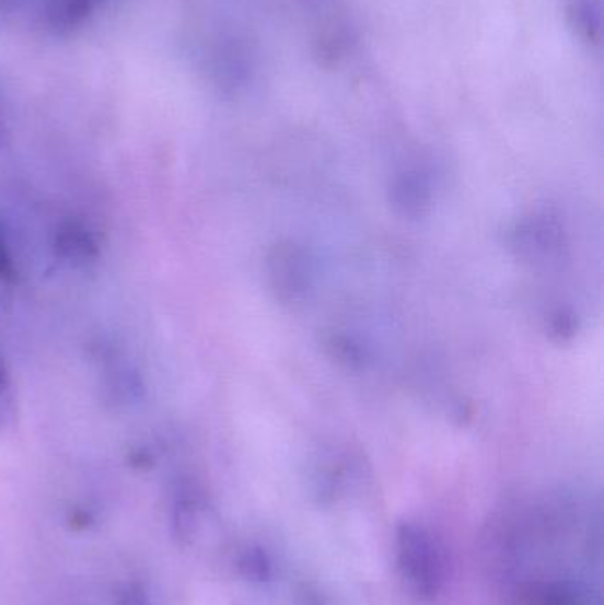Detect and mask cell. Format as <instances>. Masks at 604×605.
Instances as JSON below:
<instances>
[{
  "label": "cell",
  "mask_w": 604,
  "mask_h": 605,
  "mask_svg": "<svg viewBox=\"0 0 604 605\" xmlns=\"http://www.w3.org/2000/svg\"><path fill=\"white\" fill-rule=\"evenodd\" d=\"M103 0H48L47 22L56 33H71L84 25Z\"/></svg>",
  "instance_id": "obj_3"
},
{
  "label": "cell",
  "mask_w": 604,
  "mask_h": 605,
  "mask_svg": "<svg viewBox=\"0 0 604 605\" xmlns=\"http://www.w3.org/2000/svg\"><path fill=\"white\" fill-rule=\"evenodd\" d=\"M237 570L247 581L266 584L274 578V561L260 546H251L237 558Z\"/></svg>",
  "instance_id": "obj_4"
},
{
  "label": "cell",
  "mask_w": 604,
  "mask_h": 605,
  "mask_svg": "<svg viewBox=\"0 0 604 605\" xmlns=\"http://www.w3.org/2000/svg\"><path fill=\"white\" fill-rule=\"evenodd\" d=\"M581 602L580 587L569 581L546 582L531 593L532 605H581Z\"/></svg>",
  "instance_id": "obj_5"
},
{
  "label": "cell",
  "mask_w": 604,
  "mask_h": 605,
  "mask_svg": "<svg viewBox=\"0 0 604 605\" xmlns=\"http://www.w3.org/2000/svg\"><path fill=\"white\" fill-rule=\"evenodd\" d=\"M574 16L581 33L589 37L600 34V10L592 0H578L574 4Z\"/></svg>",
  "instance_id": "obj_6"
},
{
  "label": "cell",
  "mask_w": 604,
  "mask_h": 605,
  "mask_svg": "<svg viewBox=\"0 0 604 605\" xmlns=\"http://www.w3.org/2000/svg\"><path fill=\"white\" fill-rule=\"evenodd\" d=\"M395 556L408 592L423 604L437 601L443 590L445 570L440 547L428 527L414 521L400 523L395 530Z\"/></svg>",
  "instance_id": "obj_1"
},
{
  "label": "cell",
  "mask_w": 604,
  "mask_h": 605,
  "mask_svg": "<svg viewBox=\"0 0 604 605\" xmlns=\"http://www.w3.org/2000/svg\"><path fill=\"white\" fill-rule=\"evenodd\" d=\"M116 605H153V602L140 582H128L117 592Z\"/></svg>",
  "instance_id": "obj_7"
},
{
  "label": "cell",
  "mask_w": 604,
  "mask_h": 605,
  "mask_svg": "<svg viewBox=\"0 0 604 605\" xmlns=\"http://www.w3.org/2000/svg\"><path fill=\"white\" fill-rule=\"evenodd\" d=\"M271 264L275 266L271 269V277L275 278V287L280 292H284L282 296L294 300L298 292L305 291L309 269L305 268V257L302 252L293 248L277 249Z\"/></svg>",
  "instance_id": "obj_2"
},
{
  "label": "cell",
  "mask_w": 604,
  "mask_h": 605,
  "mask_svg": "<svg viewBox=\"0 0 604 605\" xmlns=\"http://www.w3.org/2000/svg\"><path fill=\"white\" fill-rule=\"evenodd\" d=\"M8 2H10V0H0V5L8 4Z\"/></svg>",
  "instance_id": "obj_8"
}]
</instances>
